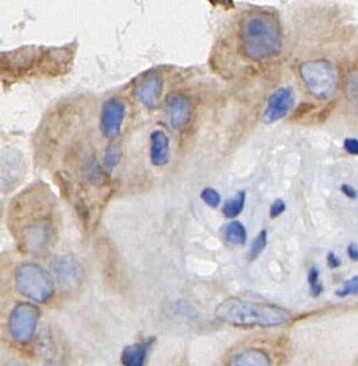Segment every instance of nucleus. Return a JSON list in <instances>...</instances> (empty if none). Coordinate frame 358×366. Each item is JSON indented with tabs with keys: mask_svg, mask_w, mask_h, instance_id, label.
<instances>
[{
	"mask_svg": "<svg viewBox=\"0 0 358 366\" xmlns=\"http://www.w3.org/2000/svg\"><path fill=\"white\" fill-rule=\"evenodd\" d=\"M337 297H347L351 295H358V276H354L352 279L348 280L343 283V286L335 293Z\"/></svg>",
	"mask_w": 358,
	"mask_h": 366,
	"instance_id": "393cba45",
	"label": "nucleus"
},
{
	"mask_svg": "<svg viewBox=\"0 0 358 366\" xmlns=\"http://www.w3.org/2000/svg\"><path fill=\"white\" fill-rule=\"evenodd\" d=\"M53 272L63 289H75L82 280V267L70 255H60L53 259Z\"/></svg>",
	"mask_w": 358,
	"mask_h": 366,
	"instance_id": "9d476101",
	"label": "nucleus"
},
{
	"mask_svg": "<svg viewBox=\"0 0 358 366\" xmlns=\"http://www.w3.org/2000/svg\"><path fill=\"white\" fill-rule=\"evenodd\" d=\"M341 264H342V262H341V259L337 257L335 252H330V253L327 255V265H328V267H330V269L339 268Z\"/></svg>",
	"mask_w": 358,
	"mask_h": 366,
	"instance_id": "c85d7f7f",
	"label": "nucleus"
},
{
	"mask_svg": "<svg viewBox=\"0 0 358 366\" xmlns=\"http://www.w3.org/2000/svg\"><path fill=\"white\" fill-rule=\"evenodd\" d=\"M19 291L36 303H46L53 297L55 283L46 269L37 264H24L15 273Z\"/></svg>",
	"mask_w": 358,
	"mask_h": 366,
	"instance_id": "7ed1b4c3",
	"label": "nucleus"
},
{
	"mask_svg": "<svg viewBox=\"0 0 358 366\" xmlns=\"http://www.w3.org/2000/svg\"><path fill=\"white\" fill-rule=\"evenodd\" d=\"M357 111H358V107H357Z\"/></svg>",
	"mask_w": 358,
	"mask_h": 366,
	"instance_id": "72a5a7b5",
	"label": "nucleus"
},
{
	"mask_svg": "<svg viewBox=\"0 0 358 366\" xmlns=\"http://www.w3.org/2000/svg\"><path fill=\"white\" fill-rule=\"evenodd\" d=\"M24 161L19 154L6 153L0 156V187L10 189L24 174Z\"/></svg>",
	"mask_w": 358,
	"mask_h": 366,
	"instance_id": "ddd939ff",
	"label": "nucleus"
},
{
	"mask_svg": "<svg viewBox=\"0 0 358 366\" xmlns=\"http://www.w3.org/2000/svg\"><path fill=\"white\" fill-rule=\"evenodd\" d=\"M41 53L35 46H24L10 53H0V79H18L37 68Z\"/></svg>",
	"mask_w": 358,
	"mask_h": 366,
	"instance_id": "423d86ee",
	"label": "nucleus"
},
{
	"mask_svg": "<svg viewBox=\"0 0 358 366\" xmlns=\"http://www.w3.org/2000/svg\"><path fill=\"white\" fill-rule=\"evenodd\" d=\"M285 208H287V206H285V201L282 199H276L271 206L269 215H271V219H276V217L285 213Z\"/></svg>",
	"mask_w": 358,
	"mask_h": 366,
	"instance_id": "a878e982",
	"label": "nucleus"
},
{
	"mask_svg": "<svg viewBox=\"0 0 358 366\" xmlns=\"http://www.w3.org/2000/svg\"><path fill=\"white\" fill-rule=\"evenodd\" d=\"M168 107L170 112V122L177 131H183L191 118V102L185 95H171L168 98Z\"/></svg>",
	"mask_w": 358,
	"mask_h": 366,
	"instance_id": "4468645a",
	"label": "nucleus"
},
{
	"mask_svg": "<svg viewBox=\"0 0 358 366\" xmlns=\"http://www.w3.org/2000/svg\"><path fill=\"white\" fill-rule=\"evenodd\" d=\"M347 255L352 262H358V246L355 243L348 245Z\"/></svg>",
	"mask_w": 358,
	"mask_h": 366,
	"instance_id": "2f4dec72",
	"label": "nucleus"
},
{
	"mask_svg": "<svg viewBox=\"0 0 358 366\" xmlns=\"http://www.w3.org/2000/svg\"><path fill=\"white\" fill-rule=\"evenodd\" d=\"M163 91V77L160 74L152 73L140 81L136 95L141 104L148 109H156L160 104Z\"/></svg>",
	"mask_w": 358,
	"mask_h": 366,
	"instance_id": "f8f14e48",
	"label": "nucleus"
},
{
	"mask_svg": "<svg viewBox=\"0 0 358 366\" xmlns=\"http://www.w3.org/2000/svg\"><path fill=\"white\" fill-rule=\"evenodd\" d=\"M240 43L249 60L261 62L278 56L282 49V32L275 15L250 12L240 25Z\"/></svg>",
	"mask_w": 358,
	"mask_h": 366,
	"instance_id": "f257e3e1",
	"label": "nucleus"
},
{
	"mask_svg": "<svg viewBox=\"0 0 358 366\" xmlns=\"http://www.w3.org/2000/svg\"><path fill=\"white\" fill-rule=\"evenodd\" d=\"M39 320V310L30 303H20L12 310L8 329L12 338L20 345L32 341Z\"/></svg>",
	"mask_w": 358,
	"mask_h": 366,
	"instance_id": "0eeeda50",
	"label": "nucleus"
},
{
	"mask_svg": "<svg viewBox=\"0 0 358 366\" xmlns=\"http://www.w3.org/2000/svg\"><path fill=\"white\" fill-rule=\"evenodd\" d=\"M346 91H349L348 95L352 96L358 91V77H351L349 79L347 86H346Z\"/></svg>",
	"mask_w": 358,
	"mask_h": 366,
	"instance_id": "7c9ffc66",
	"label": "nucleus"
},
{
	"mask_svg": "<svg viewBox=\"0 0 358 366\" xmlns=\"http://www.w3.org/2000/svg\"><path fill=\"white\" fill-rule=\"evenodd\" d=\"M219 320L238 327H275L290 320V314L282 307L247 300H224L215 311Z\"/></svg>",
	"mask_w": 358,
	"mask_h": 366,
	"instance_id": "f03ea898",
	"label": "nucleus"
},
{
	"mask_svg": "<svg viewBox=\"0 0 358 366\" xmlns=\"http://www.w3.org/2000/svg\"><path fill=\"white\" fill-rule=\"evenodd\" d=\"M125 103L117 98H111L102 105L100 127L105 138L114 139L122 129V124L125 118Z\"/></svg>",
	"mask_w": 358,
	"mask_h": 366,
	"instance_id": "6e6552de",
	"label": "nucleus"
},
{
	"mask_svg": "<svg viewBox=\"0 0 358 366\" xmlns=\"http://www.w3.org/2000/svg\"><path fill=\"white\" fill-rule=\"evenodd\" d=\"M224 238L230 244L242 246L247 243V229L238 221H233L224 228Z\"/></svg>",
	"mask_w": 358,
	"mask_h": 366,
	"instance_id": "a211bd4d",
	"label": "nucleus"
},
{
	"mask_svg": "<svg viewBox=\"0 0 358 366\" xmlns=\"http://www.w3.org/2000/svg\"><path fill=\"white\" fill-rule=\"evenodd\" d=\"M295 103V94L292 88L281 87L269 96L267 108L262 115L265 124H273L288 115Z\"/></svg>",
	"mask_w": 358,
	"mask_h": 366,
	"instance_id": "1a4fd4ad",
	"label": "nucleus"
},
{
	"mask_svg": "<svg viewBox=\"0 0 358 366\" xmlns=\"http://www.w3.org/2000/svg\"><path fill=\"white\" fill-rule=\"evenodd\" d=\"M53 227L49 221L37 217L28 219L19 232V241L24 251L29 255H42L48 251L53 239Z\"/></svg>",
	"mask_w": 358,
	"mask_h": 366,
	"instance_id": "39448f33",
	"label": "nucleus"
},
{
	"mask_svg": "<svg viewBox=\"0 0 358 366\" xmlns=\"http://www.w3.org/2000/svg\"><path fill=\"white\" fill-rule=\"evenodd\" d=\"M86 178L89 183L93 185H98L101 184L102 179H103V170H102L101 165L98 163L96 158H91L86 165Z\"/></svg>",
	"mask_w": 358,
	"mask_h": 366,
	"instance_id": "aec40b11",
	"label": "nucleus"
},
{
	"mask_svg": "<svg viewBox=\"0 0 358 366\" xmlns=\"http://www.w3.org/2000/svg\"><path fill=\"white\" fill-rule=\"evenodd\" d=\"M335 107H337V101H332L330 103H328V104H327L326 107H325V108L321 110V112H320L319 115H318V122H326L327 119H328V117L332 115V112L334 111Z\"/></svg>",
	"mask_w": 358,
	"mask_h": 366,
	"instance_id": "cd10ccee",
	"label": "nucleus"
},
{
	"mask_svg": "<svg viewBox=\"0 0 358 366\" xmlns=\"http://www.w3.org/2000/svg\"><path fill=\"white\" fill-rule=\"evenodd\" d=\"M120 157H122V154H120V150H119L118 147L110 145V146L107 148V150H105V170L108 171V172H111V171L118 165Z\"/></svg>",
	"mask_w": 358,
	"mask_h": 366,
	"instance_id": "4be33fe9",
	"label": "nucleus"
},
{
	"mask_svg": "<svg viewBox=\"0 0 358 366\" xmlns=\"http://www.w3.org/2000/svg\"><path fill=\"white\" fill-rule=\"evenodd\" d=\"M299 74L310 93L319 100H326L337 88V75L326 60H309L299 65Z\"/></svg>",
	"mask_w": 358,
	"mask_h": 366,
	"instance_id": "20e7f679",
	"label": "nucleus"
},
{
	"mask_svg": "<svg viewBox=\"0 0 358 366\" xmlns=\"http://www.w3.org/2000/svg\"><path fill=\"white\" fill-rule=\"evenodd\" d=\"M72 60H73V50H71L70 48L49 50L41 53L37 70L41 71L46 75L56 77L66 73Z\"/></svg>",
	"mask_w": 358,
	"mask_h": 366,
	"instance_id": "9b49d317",
	"label": "nucleus"
},
{
	"mask_svg": "<svg viewBox=\"0 0 358 366\" xmlns=\"http://www.w3.org/2000/svg\"><path fill=\"white\" fill-rule=\"evenodd\" d=\"M200 198L206 205H208L212 208L219 207L220 203H221L220 193L212 187H206V189L202 190V193H200Z\"/></svg>",
	"mask_w": 358,
	"mask_h": 366,
	"instance_id": "b1692460",
	"label": "nucleus"
},
{
	"mask_svg": "<svg viewBox=\"0 0 358 366\" xmlns=\"http://www.w3.org/2000/svg\"><path fill=\"white\" fill-rule=\"evenodd\" d=\"M313 109H314V105L310 104V103L299 105L298 110L296 112V118H297V117H302V116L306 115V113H309L310 111H312Z\"/></svg>",
	"mask_w": 358,
	"mask_h": 366,
	"instance_id": "473e14b6",
	"label": "nucleus"
},
{
	"mask_svg": "<svg viewBox=\"0 0 358 366\" xmlns=\"http://www.w3.org/2000/svg\"><path fill=\"white\" fill-rule=\"evenodd\" d=\"M245 199H247V192L240 191L237 193L236 196L226 200L223 206L222 213L226 219H235L243 212L245 206Z\"/></svg>",
	"mask_w": 358,
	"mask_h": 366,
	"instance_id": "6ab92c4d",
	"label": "nucleus"
},
{
	"mask_svg": "<svg viewBox=\"0 0 358 366\" xmlns=\"http://www.w3.org/2000/svg\"><path fill=\"white\" fill-rule=\"evenodd\" d=\"M155 341L156 338H148L134 345H127L122 352L123 365L146 366L147 357Z\"/></svg>",
	"mask_w": 358,
	"mask_h": 366,
	"instance_id": "2eb2a0df",
	"label": "nucleus"
},
{
	"mask_svg": "<svg viewBox=\"0 0 358 366\" xmlns=\"http://www.w3.org/2000/svg\"><path fill=\"white\" fill-rule=\"evenodd\" d=\"M343 148L350 155H358V140L355 138H347L344 140Z\"/></svg>",
	"mask_w": 358,
	"mask_h": 366,
	"instance_id": "bb28decb",
	"label": "nucleus"
},
{
	"mask_svg": "<svg viewBox=\"0 0 358 366\" xmlns=\"http://www.w3.org/2000/svg\"><path fill=\"white\" fill-rule=\"evenodd\" d=\"M340 190L341 192L343 193L344 196L349 198V199H356L357 192H356V190L352 186L349 185V184H343V185L341 186Z\"/></svg>",
	"mask_w": 358,
	"mask_h": 366,
	"instance_id": "c756f323",
	"label": "nucleus"
},
{
	"mask_svg": "<svg viewBox=\"0 0 358 366\" xmlns=\"http://www.w3.org/2000/svg\"><path fill=\"white\" fill-rule=\"evenodd\" d=\"M169 138L167 134L156 129L150 134V161L155 167H163L169 161Z\"/></svg>",
	"mask_w": 358,
	"mask_h": 366,
	"instance_id": "dca6fc26",
	"label": "nucleus"
},
{
	"mask_svg": "<svg viewBox=\"0 0 358 366\" xmlns=\"http://www.w3.org/2000/svg\"><path fill=\"white\" fill-rule=\"evenodd\" d=\"M229 366H271V359L259 349H244L233 355Z\"/></svg>",
	"mask_w": 358,
	"mask_h": 366,
	"instance_id": "f3484780",
	"label": "nucleus"
},
{
	"mask_svg": "<svg viewBox=\"0 0 358 366\" xmlns=\"http://www.w3.org/2000/svg\"><path fill=\"white\" fill-rule=\"evenodd\" d=\"M319 269L311 267L307 274V282L310 284V293L313 297H319L323 293V283L319 282Z\"/></svg>",
	"mask_w": 358,
	"mask_h": 366,
	"instance_id": "5701e85b",
	"label": "nucleus"
},
{
	"mask_svg": "<svg viewBox=\"0 0 358 366\" xmlns=\"http://www.w3.org/2000/svg\"><path fill=\"white\" fill-rule=\"evenodd\" d=\"M267 246V231L261 230L254 238V241L251 244L250 251H249V260L253 262L259 255L264 252Z\"/></svg>",
	"mask_w": 358,
	"mask_h": 366,
	"instance_id": "412c9836",
	"label": "nucleus"
}]
</instances>
